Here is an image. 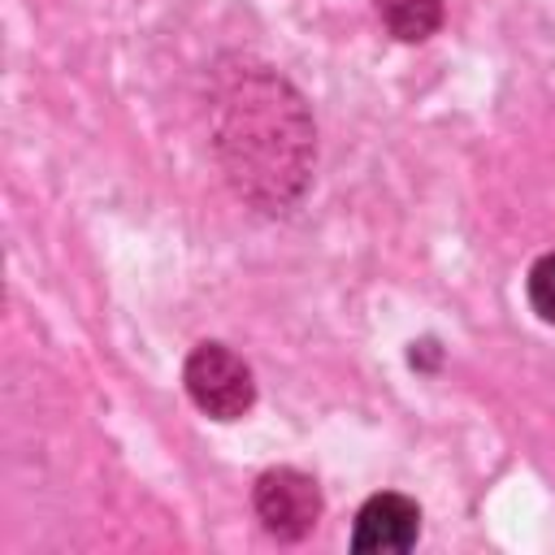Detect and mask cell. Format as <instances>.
Segmentation results:
<instances>
[{"label":"cell","instance_id":"2","mask_svg":"<svg viewBox=\"0 0 555 555\" xmlns=\"http://www.w3.org/2000/svg\"><path fill=\"white\" fill-rule=\"evenodd\" d=\"M256 512L273 538H304L321 516V490L299 468H269L256 481Z\"/></svg>","mask_w":555,"mask_h":555},{"label":"cell","instance_id":"4","mask_svg":"<svg viewBox=\"0 0 555 555\" xmlns=\"http://www.w3.org/2000/svg\"><path fill=\"white\" fill-rule=\"evenodd\" d=\"M377 13L382 22L390 26L395 39H429L442 22V0H377Z\"/></svg>","mask_w":555,"mask_h":555},{"label":"cell","instance_id":"3","mask_svg":"<svg viewBox=\"0 0 555 555\" xmlns=\"http://www.w3.org/2000/svg\"><path fill=\"white\" fill-rule=\"evenodd\" d=\"M421 533V512L412 499L403 494H373L360 516H356V533L351 546L356 551H408Z\"/></svg>","mask_w":555,"mask_h":555},{"label":"cell","instance_id":"1","mask_svg":"<svg viewBox=\"0 0 555 555\" xmlns=\"http://www.w3.org/2000/svg\"><path fill=\"white\" fill-rule=\"evenodd\" d=\"M186 390L217 421L243 416L251 408V395H256L251 369L234 351H225L221 343H204V347L191 351V360H186Z\"/></svg>","mask_w":555,"mask_h":555},{"label":"cell","instance_id":"5","mask_svg":"<svg viewBox=\"0 0 555 555\" xmlns=\"http://www.w3.org/2000/svg\"><path fill=\"white\" fill-rule=\"evenodd\" d=\"M529 299H533L538 317L555 325V251L533 264V273H529Z\"/></svg>","mask_w":555,"mask_h":555}]
</instances>
